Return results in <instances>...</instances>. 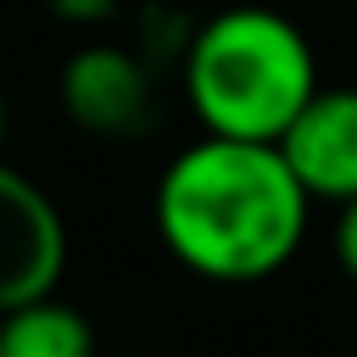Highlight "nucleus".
Segmentation results:
<instances>
[{
    "label": "nucleus",
    "mask_w": 357,
    "mask_h": 357,
    "mask_svg": "<svg viewBox=\"0 0 357 357\" xmlns=\"http://www.w3.org/2000/svg\"><path fill=\"white\" fill-rule=\"evenodd\" d=\"M156 234L178 268L212 284H262L307 240L312 195L279 139H190L156 178Z\"/></svg>",
    "instance_id": "obj_1"
},
{
    "label": "nucleus",
    "mask_w": 357,
    "mask_h": 357,
    "mask_svg": "<svg viewBox=\"0 0 357 357\" xmlns=\"http://www.w3.org/2000/svg\"><path fill=\"white\" fill-rule=\"evenodd\" d=\"M184 100L201 134L279 139L318 95L312 39L273 6H223L195 22L178 61Z\"/></svg>",
    "instance_id": "obj_2"
},
{
    "label": "nucleus",
    "mask_w": 357,
    "mask_h": 357,
    "mask_svg": "<svg viewBox=\"0 0 357 357\" xmlns=\"http://www.w3.org/2000/svg\"><path fill=\"white\" fill-rule=\"evenodd\" d=\"M56 100L89 139H139L156 123V78L134 45H78L56 73Z\"/></svg>",
    "instance_id": "obj_3"
},
{
    "label": "nucleus",
    "mask_w": 357,
    "mask_h": 357,
    "mask_svg": "<svg viewBox=\"0 0 357 357\" xmlns=\"http://www.w3.org/2000/svg\"><path fill=\"white\" fill-rule=\"evenodd\" d=\"M67 268V218L39 178L0 162V312L50 296Z\"/></svg>",
    "instance_id": "obj_4"
},
{
    "label": "nucleus",
    "mask_w": 357,
    "mask_h": 357,
    "mask_svg": "<svg viewBox=\"0 0 357 357\" xmlns=\"http://www.w3.org/2000/svg\"><path fill=\"white\" fill-rule=\"evenodd\" d=\"M279 151L312 201H335V206L351 201L357 195V84H318V95L279 134Z\"/></svg>",
    "instance_id": "obj_5"
},
{
    "label": "nucleus",
    "mask_w": 357,
    "mask_h": 357,
    "mask_svg": "<svg viewBox=\"0 0 357 357\" xmlns=\"http://www.w3.org/2000/svg\"><path fill=\"white\" fill-rule=\"evenodd\" d=\"M0 357H100V340L95 324L50 290L0 312Z\"/></svg>",
    "instance_id": "obj_6"
},
{
    "label": "nucleus",
    "mask_w": 357,
    "mask_h": 357,
    "mask_svg": "<svg viewBox=\"0 0 357 357\" xmlns=\"http://www.w3.org/2000/svg\"><path fill=\"white\" fill-rule=\"evenodd\" d=\"M45 11L56 22H73V28H100L117 17V0H45Z\"/></svg>",
    "instance_id": "obj_7"
},
{
    "label": "nucleus",
    "mask_w": 357,
    "mask_h": 357,
    "mask_svg": "<svg viewBox=\"0 0 357 357\" xmlns=\"http://www.w3.org/2000/svg\"><path fill=\"white\" fill-rule=\"evenodd\" d=\"M335 257H340L346 279L357 284V195L340 201V218H335Z\"/></svg>",
    "instance_id": "obj_8"
},
{
    "label": "nucleus",
    "mask_w": 357,
    "mask_h": 357,
    "mask_svg": "<svg viewBox=\"0 0 357 357\" xmlns=\"http://www.w3.org/2000/svg\"><path fill=\"white\" fill-rule=\"evenodd\" d=\"M6 128H11V106H6V89H0V145H6Z\"/></svg>",
    "instance_id": "obj_9"
},
{
    "label": "nucleus",
    "mask_w": 357,
    "mask_h": 357,
    "mask_svg": "<svg viewBox=\"0 0 357 357\" xmlns=\"http://www.w3.org/2000/svg\"><path fill=\"white\" fill-rule=\"evenodd\" d=\"M117 357H134V351H117Z\"/></svg>",
    "instance_id": "obj_10"
},
{
    "label": "nucleus",
    "mask_w": 357,
    "mask_h": 357,
    "mask_svg": "<svg viewBox=\"0 0 357 357\" xmlns=\"http://www.w3.org/2000/svg\"><path fill=\"white\" fill-rule=\"evenodd\" d=\"M351 6H357V0H351Z\"/></svg>",
    "instance_id": "obj_11"
}]
</instances>
